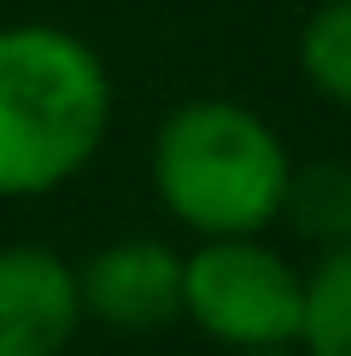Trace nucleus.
Here are the masks:
<instances>
[{"label": "nucleus", "instance_id": "3", "mask_svg": "<svg viewBox=\"0 0 351 356\" xmlns=\"http://www.w3.org/2000/svg\"><path fill=\"white\" fill-rule=\"evenodd\" d=\"M182 309L234 350L292 345L304 316V275L252 234L205 240L182 263Z\"/></svg>", "mask_w": 351, "mask_h": 356}, {"label": "nucleus", "instance_id": "9", "mask_svg": "<svg viewBox=\"0 0 351 356\" xmlns=\"http://www.w3.org/2000/svg\"><path fill=\"white\" fill-rule=\"evenodd\" d=\"M240 356H292L287 345H258V350H240Z\"/></svg>", "mask_w": 351, "mask_h": 356}, {"label": "nucleus", "instance_id": "4", "mask_svg": "<svg viewBox=\"0 0 351 356\" xmlns=\"http://www.w3.org/2000/svg\"><path fill=\"white\" fill-rule=\"evenodd\" d=\"M82 316L123 333H153L182 316V257L164 240H117L77 269Z\"/></svg>", "mask_w": 351, "mask_h": 356}, {"label": "nucleus", "instance_id": "6", "mask_svg": "<svg viewBox=\"0 0 351 356\" xmlns=\"http://www.w3.org/2000/svg\"><path fill=\"white\" fill-rule=\"evenodd\" d=\"M304 356H351V240L328 245V257L304 275Z\"/></svg>", "mask_w": 351, "mask_h": 356}, {"label": "nucleus", "instance_id": "7", "mask_svg": "<svg viewBox=\"0 0 351 356\" xmlns=\"http://www.w3.org/2000/svg\"><path fill=\"white\" fill-rule=\"evenodd\" d=\"M281 211L292 216V228L304 240L340 245L351 240V164H304L287 170Z\"/></svg>", "mask_w": 351, "mask_h": 356}, {"label": "nucleus", "instance_id": "5", "mask_svg": "<svg viewBox=\"0 0 351 356\" xmlns=\"http://www.w3.org/2000/svg\"><path fill=\"white\" fill-rule=\"evenodd\" d=\"M82 321L77 269L47 245L0 251V356H58Z\"/></svg>", "mask_w": 351, "mask_h": 356}, {"label": "nucleus", "instance_id": "8", "mask_svg": "<svg viewBox=\"0 0 351 356\" xmlns=\"http://www.w3.org/2000/svg\"><path fill=\"white\" fill-rule=\"evenodd\" d=\"M299 65L322 99L351 111V0H328L311 12V24L299 35Z\"/></svg>", "mask_w": 351, "mask_h": 356}, {"label": "nucleus", "instance_id": "2", "mask_svg": "<svg viewBox=\"0 0 351 356\" xmlns=\"http://www.w3.org/2000/svg\"><path fill=\"white\" fill-rule=\"evenodd\" d=\"M287 146L258 111L234 99H194L170 111L153 146V181L176 222L205 240L258 234L281 216Z\"/></svg>", "mask_w": 351, "mask_h": 356}, {"label": "nucleus", "instance_id": "1", "mask_svg": "<svg viewBox=\"0 0 351 356\" xmlns=\"http://www.w3.org/2000/svg\"><path fill=\"white\" fill-rule=\"evenodd\" d=\"M111 76L88 41L47 24L0 29V199L53 193L100 152Z\"/></svg>", "mask_w": 351, "mask_h": 356}]
</instances>
